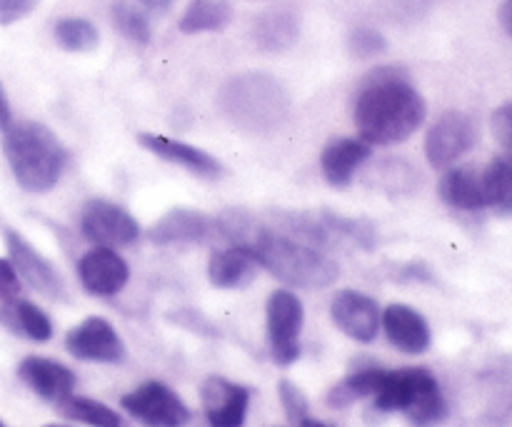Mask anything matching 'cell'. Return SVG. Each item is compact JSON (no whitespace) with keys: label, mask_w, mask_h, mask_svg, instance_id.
Here are the masks:
<instances>
[{"label":"cell","mask_w":512,"mask_h":427,"mask_svg":"<svg viewBox=\"0 0 512 427\" xmlns=\"http://www.w3.org/2000/svg\"><path fill=\"white\" fill-rule=\"evenodd\" d=\"M253 40L265 53H283L298 40V15L288 5L265 8L253 20Z\"/></svg>","instance_id":"20"},{"label":"cell","mask_w":512,"mask_h":427,"mask_svg":"<svg viewBox=\"0 0 512 427\" xmlns=\"http://www.w3.org/2000/svg\"><path fill=\"white\" fill-rule=\"evenodd\" d=\"M215 233L293 288L323 290L340 275L338 263L325 250L288 238L245 208L223 210L215 218Z\"/></svg>","instance_id":"1"},{"label":"cell","mask_w":512,"mask_h":427,"mask_svg":"<svg viewBox=\"0 0 512 427\" xmlns=\"http://www.w3.org/2000/svg\"><path fill=\"white\" fill-rule=\"evenodd\" d=\"M268 345L278 365L288 368L300 358V333L305 310L298 295L290 290H275L268 298Z\"/></svg>","instance_id":"7"},{"label":"cell","mask_w":512,"mask_h":427,"mask_svg":"<svg viewBox=\"0 0 512 427\" xmlns=\"http://www.w3.org/2000/svg\"><path fill=\"white\" fill-rule=\"evenodd\" d=\"M40 0H0V25H13L28 18Z\"/></svg>","instance_id":"34"},{"label":"cell","mask_w":512,"mask_h":427,"mask_svg":"<svg viewBox=\"0 0 512 427\" xmlns=\"http://www.w3.org/2000/svg\"><path fill=\"white\" fill-rule=\"evenodd\" d=\"M138 3L148 10H168L175 0H138Z\"/></svg>","instance_id":"37"},{"label":"cell","mask_w":512,"mask_h":427,"mask_svg":"<svg viewBox=\"0 0 512 427\" xmlns=\"http://www.w3.org/2000/svg\"><path fill=\"white\" fill-rule=\"evenodd\" d=\"M120 405L133 420L145 427H183L190 423V408L165 383L148 380L133 393L123 395Z\"/></svg>","instance_id":"8"},{"label":"cell","mask_w":512,"mask_h":427,"mask_svg":"<svg viewBox=\"0 0 512 427\" xmlns=\"http://www.w3.org/2000/svg\"><path fill=\"white\" fill-rule=\"evenodd\" d=\"M440 198L455 210H465V213H480L488 208L485 203L483 190V173H478L470 165H460V168H450L440 180Z\"/></svg>","instance_id":"21"},{"label":"cell","mask_w":512,"mask_h":427,"mask_svg":"<svg viewBox=\"0 0 512 427\" xmlns=\"http://www.w3.org/2000/svg\"><path fill=\"white\" fill-rule=\"evenodd\" d=\"M375 408L383 413H405L418 427H433L443 423L448 415L440 385L433 373L425 368L388 370L385 383L373 395Z\"/></svg>","instance_id":"5"},{"label":"cell","mask_w":512,"mask_h":427,"mask_svg":"<svg viewBox=\"0 0 512 427\" xmlns=\"http://www.w3.org/2000/svg\"><path fill=\"white\" fill-rule=\"evenodd\" d=\"M380 325H383L390 345L405 355H423L430 348V340H433L428 320L418 310L403 303L388 305L385 313L380 315Z\"/></svg>","instance_id":"15"},{"label":"cell","mask_w":512,"mask_h":427,"mask_svg":"<svg viewBox=\"0 0 512 427\" xmlns=\"http://www.w3.org/2000/svg\"><path fill=\"white\" fill-rule=\"evenodd\" d=\"M18 375L35 395L55 405L68 400L73 395L75 383H78L73 370H68L63 363H55L50 358H40V355L25 358L18 365Z\"/></svg>","instance_id":"16"},{"label":"cell","mask_w":512,"mask_h":427,"mask_svg":"<svg viewBox=\"0 0 512 427\" xmlns=\"http://www.w3.org/2000/svg\"><path fill=\"white\" fill-rule=\"evenodd\" d=\"M278 393H280V403H283V410H285V415H288L290 423L298 425L300 420L308 418L310 403L298 385H293L290 380H280Z\"/></svg>","instance_id":"31"},{"label":"cell","mask_w":512,"mask_h":427,"mask_svg":"<svg viewBox=\"0 0 512 427\" xmlns=\"http://www.w3.org/2000/svg\"><path fill=\"white\" fill-rule=\"evenodd\" d=\"M255 270H258V263L245 250L233 248V245L223 250H213L208 260L210 283L220 290L243 288V285L250 283Z\"/></svg>","instance_id":"22"},{"label":"cell","mask_w":512,"mask_h":427,"mask_svg":"<svg viewBox=\"0 0 512 427\" xmlns=\"http://www.w3.org/2000/svg\"><path fill=\"white\" fill-rule=\"evenodd\" d=\"M20 278L15 273L13 263L8 258H0V300L3 303H13L20 298Z\"/></svg>","instance_id":"33"},{"label":"cell","mask_w":512,"mask_h":427,"mask_svg":"<svg viewBox=\"0 0 512 427\" xmlns=\"http://www.w3.org/2000/svg\"><path fill=\"white\" fill-rule=\"evenodd\" d=\"M330 318L355 343H373L380 333V308L360 290H340L330 303Z\"/></svg>","instance_id":"12"},{"label":"cell","mask_w":512,"mask_h":427,"mask_svg":"<svg viewBox=\"0 0 512 427\" xmlns=\"http://www.w3.org/2000/svg\"><path fill=\"white\" fill-rule=\"evenodd\" d=\"M0 320L8 325L15 333L25 335V338L35 340V343H48L53 338V323L48 315L30 300H13V303H3L0 308Z\"/></svg>","instance_id":"24"},{"label":"cell","mask_w":512,"mask_h":427,"mask_svg":"<svg viewBox=\"0 0 512 427\" xmlns=\"http://www.w3.org/2000/svg\"><path fill=\"white\" fill-rule=\"evenodd\" d=\"M58 410L63 418L75 420V423H85L90 427H130L113 408L98 403V400L78 398V395H70L68 400L58 403Z\"/></svg>","instance_id":"27"},{"label":"cell","mask_w":512,"mask_h":427,"mask_svg":"<svg viewBox=\"0 0 512 427\" xmlns=\"http://www.w3.org/2000/svg\"><path fill=\"white\" fill-rule=\"evenodd\" d=\"M78 278L90 295L113 298L128 285L130 268L113 248H90L78 260Z\"/></svg>","instance_id":"14"},{"label":"cell","mask_w":512,"mask_h":427,"mask_svg":"<svg viewBox=\"0 0 512 427\" xmlns=\"http://www.w3.org/2000/svg\"><path fill=\"white\" fill-rule=\"evenodd\" d=\"M55 40L60 48L70 50V53H88V50L98 48L100 33L90 20L85 18H63L55 23Z\"/></svg>","instance_id":"29"},{"label":"cell","mask_w":512,"mask_h":427,"mask_svg":"<svg viewBox=\"0 0 512 427\" xmlns=\"http://www.w3.org/2000/svg\"><path fill=\"white\" fill-rule=\"evenodd\" d=\"M490 125H493L495 140L503 145L505 153L512 155V103H503L500 108H495Z\"/></svg>","instance_id":"32"},{"label":"cell","mask_w":512,"mask_h":427,"mask_svg":"<svg viewBox=\"0 0 512 427\" xmlns=\"http://www.w3.org/2000/svg\"><path fill=\"white\" fill-rule=\"evenodd\" d=\"M385 375H388V370H383V368L355 370V373H350L343 383H338L335 388H330L325 403H328V408L340 410V408H348V405H353L355 400L373 398V395L380 390V385L385 383Z\"/></svg>","instance_id":"26"},{"label":"cell","mask_w":512,"mask_h":427,"mask_svg":"<svg viewBox=\"0 0 512 427\" xmlns=\"http://www.w3.org/2000/svg\"><path fill=\"white\" fill-rule=\"evenodd\" d=\"M428 105L410 75L383 65L365 75L353 98V123L370 145H395L408 140L425 123Z\"/></svg>","instance_id":"2"},{"label":"cell","mask_w":512,"mask_h":427,"mask_svg":"<svg viewBox=\"0 0 512 427\" xmlns=\"http://www.w3.org/2000/svg\"><path fill=\"white\" fill-rule=\"evenodd\" d=\"M215 220L200 210L173 208L150 228L155 245H195L213 238Z\"/></svg>","instance_id":"17"},{"label":"cell","mask_w":512,"mask_h":427,"mask_svg":"<svg viewBox=\"0 0 512 427\" xmlns=\"http://www.w3.org/2000/svg\"><path fill=\"white\" fill-rule=\"evenodd\" d=\"M110 15H113V25L120 30L123 38H128L130 43L135 45H148L150 38H153V28H150V20L143 10L138 8L130 0H115L113 8H110Z\"/></svg>","instance_id":"28"},{"label":"cell","mask_w":512,"mask_h":427,"mask_svg":"<svg viewBox=\"0 0 512 427\" xmlns=\"http://www.w3.org/2000/svg\"><path fill=\"white\" fill-rule=\"evenodd\" d=\"M475 123L460 110H448L425 135V158L433 168H450L475 145Z\"/></svg>","instance_id":"9"},{"label":"cell","mask_w":512,"mask_h":427,"mask_svg":"<svg viewBox=\"0 0 512 427\" xmlns=\"http://www.w3.org/2000/svg\"><path fill=\"white\" fill-rule=\"evenodd\" d=\"M220 110L235 128L265 133L278 128L290 110L288 90L268 73H240L220 88Z\"/></svg>","instance_id":"4"},{"label":"cell","mask_w":512,"mask_h":427,"mask_svg":"<svg viewBox=\"0 0 512 427\" xmlns=\"http://www.w3.org/2000/svg\"><path fill=\"white\" fill-rule=\"evenodd\" d=\"M45 427H70V425H55V423H53V425H45Z\"/></svg>","instance_id":"39"},{"label":"cell","mask_w":512,"mask_h":427,"mask_svg":"<svg viewBox=\"0 0 512 427\" xmlns=\"http://www.w3.org/2000/svg\"><path fill=\"white\" fill-rule=\"evenodd\" d=\"M3 133V153L15 183L25 193L53 190L70 163L63 140L48 125L35 120L10 123Z\"/></svg>","instance_id":"3"},{"label":"cell","mask_w":512,"mask_h":427,"mask_svg":"<svg viewBox=\"0 0 512 427\" xmlns=\"http://www.w3.org/2000/svg\"><path fill=\"white\" fill-rule=\"evenodd\" d=\"M138 143L143 145L145 150H150L158 158L168 160V163L180 165L188 173L198 175V178H218L223 173V165H220L218 158H213L205 150L195 148V145L183 143V140H173L165 138V135H155V133H140Z\"/></svg>","instance_id":"18"},{"label":"cell","mask_w":512,"mask_h":427,"mask_svg":"<svg viewBox=\"0 0 512 427\" xmlns=\"http://www.w3.org/2000/svg\"><path fill=\"white\" fill-rule=\"evenodd\" d=\"M65 348L73 358L85 360V363H123L125 360L123 338L110 325V320L100 315L85 318L83 323L68 330Z\"/></svg>","instance_id":"11"},{"label":"cell","mask_w":512,"mask_h":427,"mask_svg":"<svg viewBox=\"0 0 512 427\" xmlns=\"http://www.w3.org/2000/svg\"><path fill=\"white\" fill-rule=\"evenodd\" d=\"M370 155L373 145L363 138H335L320 153V170L333 188H345Z\"/></svg>","instance_id":"19"},{"label":"cell","mask_w":512,"mask_h":427,"mask_svg":"<svg viewBox=\"0 0 512 427\" xmlns=\"http://www.w3.org/2000/svg\"><path fill=\"white\" fill-rule=\"evenodd\" d=\"M350 53L360 60H370L375 55H383L388 50V38L373 25H358L348 35Z\"/></svg>","instance_id":"30"},{"label":"cell","mask_w":512,"mask_h":427,"mask_svg":"<svg viewBox=\"0 0 512 427\" xmlns=\"http://www.w3.org/2000/svg\"><path fill=\"white\" fill-rule=\"evenodd\" d=\"M0 427H3V423H0Z\"/></svg>","instance_id":"40"},{"label":"cell","mask_w":512,"mask_h":427,"mask_svg":"<svg viewBox=\"0 0 512 427\" xmlns=\"http://www.w3.org/2000/svg\"><path fill=\"white\" fill-rule=\"evenodd\" d=\"M498 20H500V25H503L505 33L512 38V0H503V3H500Z\"/></svg>","instance_id":"35"},{"label":"cell","mask_w":512,"mask_h":427,"mask_svg":"<svg viewBox=\"0 0 512 427\" xmlns=\"http://www.w3.org/2000/svg\"><path fill=\"white\" fill-rule=\"evenodd\" d=\"M233 20V5L230 0H190L188 8L180 15V33H218L225 30Z\"/></svg>","instance_id":"23"},{"label":"cell","mask_w":512,"mask_h":427,"mask_svg":"<svg viewBox=\"0 0 512 427\" xmlns=\"http://www.w3.org/2000/svg\"><path fill=\"white\" fill-rule=\"evenodd\" d=\"M13 123V115H10V103H8V95H5L3 85H0V130H5L8 125Z\"/></svg>","instance_id":"36"},{"label":"cell","mask_w":512,"mask_h":427,"mask_svg":"<svg viewBox=\"0 0 512 427\" xmlns=\"http://www.w3.org/2000/svg\"><path fill=\"white\" fill-rule=\"evenodd\" d=\"M205 418L210 427H243L248 418L250 390L238 383L213 375L200 388Z\"/></svg>","instance_id":"13"},{"label":"cell","mask_w":512,"mask_h":427,"mask_svg":"<svg viewBox=\"0 0 512 427\" xmlns=\"http://www.w3.org/2000/svg\"><path fill=\"white\" fill-rule=\"evenodd\" d=\"M298 427H333V425H328V423H323V420H315V418H305V420H300L298 423Z\"/></svg>","instance_id":"38"},{"label":"cell","mask_w":512,"mask_h":427,"mask_svg":"<svg viewBox=\"0 0 512 427\" xmlns=\"http://www.w3.org/2000/svg\"><path fill=\"white\" fill-rule=\"evenodd\" d=\"M80 233L95 248H128L140 238V225L123 205L95 198L83 205Z\"/></svg>","instance_id":"6"},{"label":"cell","mask_w":512,"mask_h":427,"mask_svg":"<svg viewBox=\"0 0 512 427\" xmlns=\"http://www.w3.org/2000/svg\"><path fill=\"white\" fill-rule=\"evenodd\" d=\"M483 190L485 203L495 213L510 218L512 215V155H495L483 170Z\"/></svg>","instance_id":"25"},{"label":"cell","mask_w":512,"mask_h":427,"mask_svg":"<svg viewBox=\"0 0 512 427\" xmlns=\"http://www.w3.org/2000/svg\"><path fill=\"white\" fill-rule=\"evenodd\" d=\"M5 245H8V260L13 263L18 278L25 280L35 293L48 300L68 298V290H65V283L55 265L40 250H35L23 235L15 233V230H5Z\"/></svg>","instance_id":"10"}]
</instances>
